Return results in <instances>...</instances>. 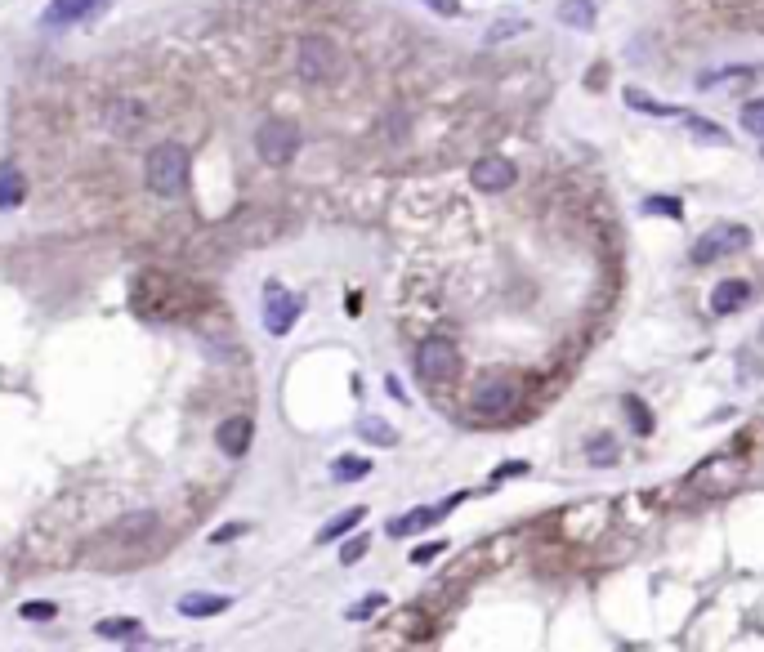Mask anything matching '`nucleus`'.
<instances>
[{"mask_svg": "<svg viewBox=\"0 0 764 652\" xmlns=\"http://www.w3.org/2000/svg\"><path fill=\"white\" fill-rule=\"evenodd\" d=\"M130 309L148 322H175L193 309V291L161 268H143L130 282Z\"/></svg>", "mask_w": 764, "mask_h": 652, "instance_id": "nucleus-1", "label": "nucleus"}, {"mask_svg": "<svg viewBox=\"0 0 764 652\" xmlns=\"http://www.w3.org/2000/svg\"><path fill=\"white\" fill-rule=\"evenodd\" d=\"M143 184L157 197H179L188 184V148L175 139H161L157 148H148L143 157Z\"/></svg>", "mask_w": 764, "mask_h": 652, "instance_id": "nucleus-2", "label": "nucleus"}, {"mask_svg": "<svg viewBox=\"0 0 764 652\" xmlns=\"http://www.w3.org/2000/svg\"><path fill=\"white\" fill-rule=\"evenodd\" d=\"M295 72H300V81H309V85H327L345 72V54H340L336 41H327V36H304V41L295 45Z\"/></svg>", "mask_w": 764, "mask_h": 652, "instance_id": "nucleus-3", "label": "nucleus"}, {"mask_svg": "<svg viewBox=\"0 0 764 652\" xmlns=\"http://www.w3.org/2000/svg\"><path fill=\"white\" fill-rule=\"evenodd\" d=\"M416 376L425 380V385H452L456 376H461V349H456L447 335H429V340H420L416 349Z\"/></svg>", "mask_w": 764, "mask_h": 652, "instance_id": "nucleus-4", "label": "nucleus"}, {"mask_svg": "<svg viewBox=\"0 0 764 652\" xmlns=\"http://www.w3.org/2000/svg\"><path fill=\"white\" fill-rule=\"evenodd\" d=\"M255 152H260L264 166H291L295 152H300V130L291 126V121H264L260 130H255Z\"/></svg>", "mask_w": 764, "mask_h": 652, "instance_id": "nucleus-5", "label": "nucleus"}, {"mask_svg": "<svg viewBox=\"0 0 764 652\" xmlns=\"http://www.w3.org/2000/svg\"><path fill=\"white\" fill-rule=\"evenodd\" d=\"M300 309L304 300L291 291H282L278 282L264 286V331L273 335V340H282V335H291V326L300 322Z\"/></svg>", "mask_w": 764, "mask_h": 652, "instance_id": "nucleus-6", "label": "nucleus"}, {"mask_svg": "<svg viewBox=\"0 0 764 652\" xmlns=\"http://www.w3.org/2000/svg\"><path fill=\"white\" fill-rule=\"evenodd\" d=\"M742 474H747V460H742V456H729V452H720V456H711V460H706V465H697L689 483L715 496V492H729V487L738 483Z\"/></svg>", "mask_w": 764, "mask_h": 652, "instance_id": "nucleus-7", "label": "nucleus"}, {"mask_svg": "<svg viewBox=\"0 0 764 652\" xmlns=\"http://www.w3.org/2000/svg\"><path fill=\"white\" fill-rule=\"evenodd\" d=\"M514 402H519V385L496 376V380H483V385L474 389L470 407H474V416H483V420H505L514 411Z\"/></svg>", "mask_w": 764, "mask_h": 652, "instance_id": "nucleus-8", "label": "nucleus"}, {"mask_svg": "<svg viewBox=\"0 0 764 652\" xmlns=\"http://www.w3.org/2000/svg\"><path fill=\"white\" fill-rule=\"evenodd\" d=\"M747 242H751V228H742V224H720V228H711V233H706L702 242L693 246V264H715L720 255L742 251Z\"/></svg>", "mask_w": 764, "mask_h": 652, "instance_id": "nucleus-9", "label": "nucleus"}, {"mask_svg": "<svg viewBox=\"0 0 764 652\" xmlns=\"http://www.w3.org/2000/svg\"><path fill=\"white\" fill-rule=\"evenodd\" d=\"M103 126L117 134V139H135V134L148 126V108H143L139 99H130V94H117V99H108V108H103Z\"/></svg>", "mask_w": 764, "mask_h": 652, "instance_id": "nucleus-10", "label": "nucleus"}, {"mask_svg": "<svg viewBox=\"0 0 764 652\" xmlns=\"http://www.w3.org/2000/svg\"><path fill=\"white\" fill-rule=\"evenodd\" d=\"M514 179H519V170L510 157H479L470 166V184L479 193H505V188H514Z\"/></svg>", "mask_w": 764, "mask_h": 652, "instance_id": "nucleus-11", "label": "nucleus"}, {"mask_svg": "<svg viewBox=\"0 0 764 652\" xmlns=\"http://www.w3.org/2000/svg\"><path fill=\"white\" fill-rule=\"evenodd\" d=\"M112 0H50L45 5V27H76L85 18H99Z\"/></svg>", "mask_w": 764, "mask_h": 652, "instance_id": "nucleus-12", "label": "nucleus"}, {"mask_svg": "<svg viewBox=\"0 0 764 652\" xmlns=\"http://www.w3.org/2000/svg\"><path fill=\"white\" fill-rule=\"evenodd\" d=\"M251 438H255V420H251V416H228V420H219V429H215L219 452L233 456V460H237V456H246Z\"/></svg>", "mask_w": 764, "mask_h": 652, "instance_id": "nucleus-13", "label": "nucleus"}, {"mask_svg": "<svg viewBox=\"0 0 764 652\" xmlns=\"http://www.w3.org/2000/svg\"><path fill=\"white\" fill-rule=\"evenodd\" d=\"M747 304H751V282H742V277H724V282L711 291V313H715V318L742 313Z\"/></svg>", "mask_w": 764, "mask_h": 652, "instance_id": "nucleus-14", "label": "nucleus"}, {"mask_svg": "<svg viewBox=\"0 0 764 652\" xmlns=\"http://www.w3.org/2000/svg\"><path fill=\"white\" fill-rule=\"evenodd\" d=\"M228 608H233V594H184V599H179V612L193 617V621L219 617V612H228Z\"/></svg>", "mask_w": 764, "mask_h": 652, "instance_id": "nucleus-15", "label": "nucleus"}, {"mask_svg": "<svg viewBox=\"0 0 764 652\" xmlns=\"http://www.w3.org/2000/svg\"><path fill=\"white\" fill-rule=\"evenodd\" d=\"M94 635L99 639H117V644H135V639H143V626L135 617H103L99 626H94Z\"/></svg>", "mask_w": 764, "mask_h": 652, "instance_id": "nucleus-16", "label": "nucleus"}, {"mask_svg": "<svg viewBox=\"0 0 764 652\" xmlns=\"http://www.w3.org/2000/svg\"><path fill=\"white\" fill-rule=\"evenodd\" d=\"M362 519H367V510H362V505H349V510H340L336 519H331V523L318 532V545H331V541H340V536H349Z\"/></svg>", "mask_w": 764, "mask_h": 652, "instance_id": "nucleus-17", "label": "nucleus"}, {"mask_svg": "<svg viewBox=\"0 0 764 652\" xmlns=\"http://www.w3.org/2000/svg\"><path fill=\"white\" fill-rule=\"evenodd\" d=\"M559 23L572 27V32H590V27H595V5H590V0H563Z\"/></svg>", "mask_w": 764, "mask_h": 652, "instance_id": "nucleus-18", "label": "nucleus"}, {"mask_svg": "<svg viewBox=\"0 0 764 652\" xmlns=\"http://www.w3.org/2000/svg\"><path fill=\"white\" fill-rule=\"evenodd\" d=\"M586 460H590L595 469L617 465V438H613V434H590V438H586Z\"/></svg>", "mask_w": 764, "mask_h": 652, "instance_id": "nucleus-19", "label": "nucleus"}, {"mask_svg": "<svg viewBox=\"0 0 764 652\" xmlns=\"http://www.w3.org/2000/svg\"><path fill=\"white\" fill-rule=\"evenodd\" d=\"M358 434L367 438L371 447H394V443H398V429H394V425H385V420H380V416L358 420Z\"/></svg>", "mask_w": 764, "mask_h": 652, "instance_id": "nucleus-20", "label": "nucleus"}, {"mask_svg": "<svg viewBox=\"0 0 764 652\" xmlns=\"http://www.w3.org/2000/svg\"><path fill=\"white\" fill-rule=\"evenodd\" d=\"M622 99H626V103H630V108H635V112H648V117H680V112H675L671 103H653V99H648L644 90H626Z\"/></svg>", "mask_w": 764, "mask_h": 652, "instance_id": "nucleus-21", "label": "nucleus"}, {"mask_svg": "<svg viewBox=\"0 0 764 652\" xmlns=\"http://www.w3.org/2000/svg\"><path fill=\"white\" fill-rule=\"evenodd\" d=\"M689 134H693L697 143H715V148H724V143H729L724 126H715V121H706V117H689Z\"/></svg>", "mask_w": 764, "mask_h": 652, "instance_id": "nucleus-22", "label": "nucleus"}, {"mask_svg": "<svg viewBox=\"0 0 764 652\" xmlns=\"http://www.w3.org/2000/svg\"><path fill=\"white\" fill-rule=\"evenodd\" d=\"M622 407L630 411V429H635V434H653V411H648L644 402L635 398V393H626V398H622Z\"/></svg>", "mask_w": 764, "mask_h": 652, "instance_id": "nucleus-23", "label": "nucleus"}, {"mask_svg": "<svg viewBox=\"0 0 764 652\" xmlns=\"http://www.w3.org/2000/svg\"><path fill=\"white\" fill-rule=\"evenodd\" d=\"M371 474V460L367 456H345V460H336V465H331V478H340V483H353V478H367Z\"/></svg>", "mask_w": 764, "mask_h": 652, "instance_id": "nucleus-24", "label": "nucleus"}, {"mask_svg": "<svg viewBox=\"0 0 764 652\" xmlns=\"http://www.w3.org/2000/svg\"><path fill=\"white\" fill-rule=\"evenodd\" d=\"M644 215H666V219H684V201L680 197H648Z\"/></svg>", "mask_w": 764, "mask_h": 652, "instance_id": "nucleus-25", "label": "nucleus"}, {"mask_svg": "<svg viewBox=\"0 0 764 652\" xmlns=\"http://www.w3.org/2000/svg\"><path fill=\"white\" fill-rule=\"evenodd\" d=\"M385 603H389V594H367L362 603H353L345 617H349V621H367V617H376V612L385 608Z\"/></svg>", "mask_w": 764, "mask_h": 652, "instance_id": "nucleus-26", "label": "nucleus"}, {"mask_svg": "<svg viewBox=\"0 0 764 652\" xmlns=\"http://www.w3.org/2000/svg\"><path fill=\"white\" fill-rule=\"evenodd\" d=\"M742 130L756 134V139L764 143V99H756V103H747V108H742Z\"/></svg>", "mask_w": 764, "mask_h": 652, "instance_id": "nucleus-27", "label": "nucleus"}, {"mask_svg": "<svg viewBox=\"0 0 764 652\" xmlns=\"http://www.w3.org/2000/svg\"><path fill=\"white\" fill-rule=\"evenodd\" d=\"M523 27H528V18H501V23H492V32L483 36V45H496V41H505V36H519Z\"/></svg>", "mask_w": 764, "mask_h": 652, "instance_id": "nucleus-28", "label": "nucleus"}, {"mask_svg": "<svg viewBox=\"0 0 764 652\" xmlns=\"http://www.w3.org/2000/svg\"><path fill=\"white\" fill-rule=\"evenodd\" d=\"M751 67H729V72H715V76H702V85L706 90H715V85H742V81H751Z\"/></svg>", "mask_w": 764, "mask_h": 652, "instance_id": "nucleus-29", "label": "nucleus"}, {"mask_svg": "<svg viewBox=\"0 0 764 652\" xmlns=\"http://www.w3.org/2000/svg\"><path fill=\"white\" fill-rule=\"evenodd\" d=\"M23 201V179L18 175H0V210H14Z\"/></svg>", "mask_w": 764, "mask_h": 652, "instance_id": "nucleus-30", "label": "nucleus"}, {"mask_svg": "<svg viewBox=\"0 0 764 652\" xmlns=\"http://www.w3.org/2000/svg\"><path fill=\"white\" fill-rule=\"evenodd\" d=\"M367 550H371V536H353V541H345V550H340V563H349V568H353V563H358Z\"/></svg>", "mask_w": 764, "mask_h": 652, "instance_id": "nucleus-31", "label": "nucleus"}, {"mask_svg": "<svg viewBox=\"0 0 764 652\" xmlns=\"http://www.w3.org/2000/svg\"><path fill=\"white\" fill-rule=\"evenodd\" d=\"M443 550H447L443 541H425V545H416V550H412V563H429V559H438Z\"/></svg>", "mask_w": 764, "mask_h": 652, "instance_id": "nucleus-32", "label": "nucleus"}, {"mask_svg": "<svg viewBox=\"0 0 764 652\" xmlns=\"http://www.w3.org/2000/svg\"><path fill=\"white\" fill-rule=\"evenodd\" d=\"M18 612H23L27 621H50L54 617V603H23Z\"/></svg>", "mask_w": 764, "mask_h": 652, "instance_id": "nucleus-33", "label": "nucleus"}, {"mask_svg": "<svg viewBox=\"0 0 764 652\" xmlns=\"http://www.w3.org/2000/svg\"><path fill=\"white\" fill-rule=\"evenodd\" d=\"M425 9H434V14H443V18H456L461 14V0H420Z\"/></svg>", "mask_w": 764, "mask_h": 652, "instance_id": "nucleus-34", "label": "nucleus"}, {"mask_svg": "<svg viewBox=\"0 0 764 652\" xmlns=\"http://www.w3.org/2000/svg\"><path fill=\"white\" fill-rule=\"evenodd\" d=\"M242 532H246V527H242V523H233V527H224V532H219L215 541H233V536H242Z\"/></svg>", "mask_w": 764, "mask_h": 652, "instance_id": "nucleus-35", "label": "nucleus"}, {"mask_svg": "<svg viewBox=\"0 0 764 652\" xmlns=\"http://www.w3.org/2000/svg\"><path fill=\"white\" fill-rule=\"evenodd\" d=\"M523 469H528V465H501V469H496V478H510V474H523Z\"/></svg>", "mask_w": 764, "mask_h": 652, "instance_id": "nucleus-36", "label": "nucleus"}]
</instances>
